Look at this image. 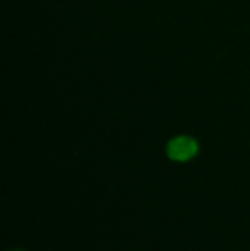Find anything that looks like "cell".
I'll return each instance as SVG.
<instances>
[{
    "instance_id": "6da1fadb",
    "label": "cell",
    "mask_w": 250,
    "mask_h": 251,
    "mask_svg": "<svg viewBox=\"0 0 250 251\" xmlns=\"http://www.w3.org/2000/svg\"><path fill=\"white\" fill-rule=\"evenodd\" d=\"M199 152V144L195 139L187 135L175 137L168 142L167 146V154L171 161L177 162H187L190 159H194Z\"/></svg>"
},
{
    "instance_id": "7a4b0ae2",
    "label": "cell",
    "mask_w": 250,
    "mask_h": 251,
    "mask_svg": "<svg viewBox=\"0 0 250 251\" xmlns=\"http://www.w3.org/2000/svg\"><path fill=\"white\" fill-rule=\"evenodd\" d=\"M10 251H23V250H10Z\"/></svg>"
}]
</instances>
